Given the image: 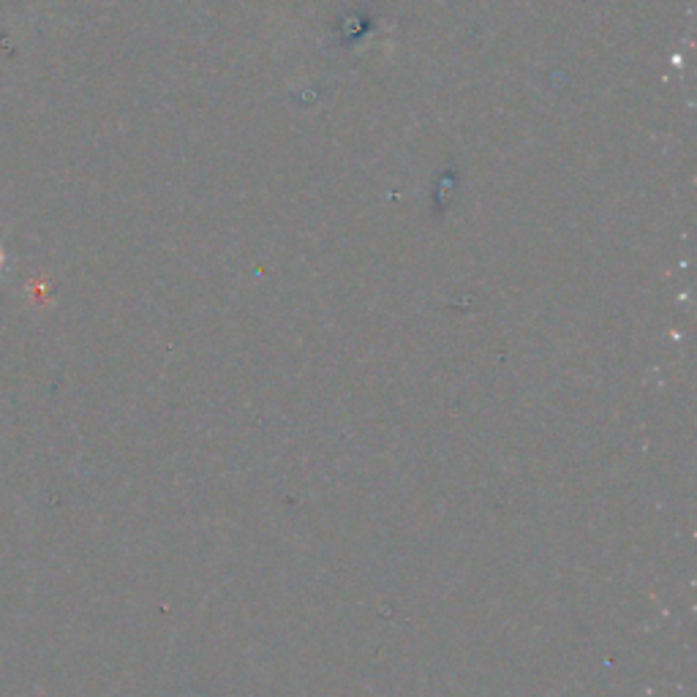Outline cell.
Instances as JSON below:
<instances>
[{
    "mask_svg": "<svg viewBox=\"0 0 697 697\" xmlns=\"http://www.w3.org/2000/svg\"><path fill=\"white\" fill-rule=\"evenodd\" d=\"M0 268H3V254H0Z\"/></svg>",
    "mask_w": 697,
    "mask_h": 697,
    "instance_id": "cell-1",
    "label": "cell"
}]
</instances>
